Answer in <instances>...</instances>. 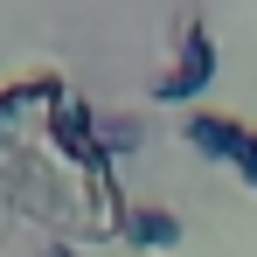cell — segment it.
Segmentation results:
<instances>
[{
    "label": "cell",
    "instance_id": "6da1fadb",
    "mask_svg": "<svg viewBox=\"0 0 257 257\" xmlns=\"http://www.w3.org/2000/svg\"><path fill=\"white\" fill-rule=\"evenodd\" d=\"M209 70H215V49H209V35L188 21V35H181V63H174L153 90H160V97H195V90L209 84Z\"/></svg>",
    "mask_w": 257,
    "mask_h": 257
},
{
    "label": "cell",
    "instance_id": "7a4b0ae2",
    "mask_svg": "<svg viewBox=\"0 0 257 257\" xmlns=\"http://www.w3.org/2000/svg\"><path fill=\"white\" fill-rule=\"evenodd\" d=\"M125 229H132V243H146V250H160V243H174V236H181V229H174V215H160V209L132 215Z\"/></svg>",
    "mask_w": 257,
    "mask_h": 257
}]
</instances>
